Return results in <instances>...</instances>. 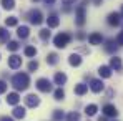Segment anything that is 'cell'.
Listing matches in <instances>:
<instances>
[{"mask_svg":"<svg viewBox=\"0 0 123 121\" xmlns=\"http://www.w3.org/2000/svg\"><path fill=\"white\" fill-rule=\"evenodd\" d=\"M12 85H13L15 90L23 91V90L28 88V85H30V78H28L27 73H17V75L12 78Z\"/></svg>","mask_w":123,"mask_h":121,"instance_id":"6da1fadb","label":"cell"},{"mask_svg":"<svg viewBox=\"0 0 123 121\" xmlns=\"http://www.w3.org/2000/svg\"><path fill=\"white\" fill-rule=\"evenodd\" d=\"M70 40H72V35L70 33H58L55 38H53V45L57 46V48H65L68 43H70Z\"/></svg>","mask_w":123,"mask_h":121,"instance_id":"7a4b0ae2","label":"cell"},{"mask_svg":"<svg viewBox=\"0 0 123 121\" xmlns=\"http://www.w3.org/2000/svg\"><path fill=\"white\" fill-rule=\"evenodd\" d=\"M85 18H86V10H85V2H83L82 5L77 7V12H75V23H77L78 27H83L85 22H86Z\"/></svg>","mask_w":123,"mask_h":121,"instance_id":"3957f363","label":"cell"},{"mask_svg":"<svg viewBox=\"0 0 123 121\" xmlns=\"http://www.w3.org/2000/svg\"><path fill=\"white\" fill-rule=\"evenodd\" d=\"M28 20H30L32 25H40L42 22H43V15H42L40 10H32L28 13Z\"/></svg>","mask_w":123,"mask_h":121,"instance_id":"277c9868","label":"cell"},{"mask_svg":"<svg viewBox=\"0 0 123 121\" xmlns=\"http://www.w3.org/2000/svg\"><path fill=\"white\" fill-rule=\"evenodd\" d=\"M37 88L40 90L42 93H48V91H52V83L50 80H47V78H40V80H37Z\"/></svg>","mask_w":123,"mask_h":121,"instance_id":"5b68a950","label":"cell"},{"mask_svg":"<svg viewBox=\"0 0 123 121\" xmlns=\"http://www.w3.org/2000/svg\"><path fill=\"white\" fill-rule=\"evenodd\" d=\"M25 104H27L28 108H37V106L40 104V98H38L37 95H27V96H25Z\"/></svg>","mask_w":123,"mask_h":121,"instance_id":"8992f818","label":"cell"},{"mask_svg":"<svg viewBox=\"0 0 123 121\" xmlns=\"http://www.w3.org/2000/svg\"><path fill=\"white\" fill-rule=\"evenodd\" d=\"M8 66H10L12 70L20 68V66H22V57H18V55H12V57H8Z\"/></svg>","mask_w":123,"mask_h":121,"instance_id":"52a82bcc","label":"cell"},{"mask_svg":"<svg viewBox=\"0 0 123 121\" xmlns=\"http://www.w3.org/2000/svg\"><path fill=\"white\" fill-rule=\"evenodd\" d=\"M103 115H105L106 118H117L118 111H117V108H115L113 104H105V106H103Z\"/></svg>","mask_w":123,"mask_h":121,"instance_id":"ba28073f","label":"cell"},{"mask_svg":"<svg viewBox=\"0 0 123 121\" xmlns=\"http://www.w3.org/2000/svg\"><path fill=\"white\" fill-rule=\"evenodd\" d=\"M103 88H105V85H103L102 80H92L90 81V90L93 93H100V91H103Z\"/></svg>","mask_w":123,"mask_h":121,"instance_id":"9c48e42d","label":"cell"},{"mask_svg":"<svg viewBox=\"0 0 123 121\" xmlns=\"http://www.w3.org/2000/svg\"><path fill=\"white\" fill-rule=\"evenodd\" d=\"M106 22H108L110 25H113V27L120 25V13H118V12H111V13L108 15V18H106Z\"/></svg>","mask_w":123,"mask_h":121,"instance_id":"30bf717a","label":"cell"},{"mask_svg":"<svg viewBox=\"0 0 123 121\" xmlns=\"http://www.w3.org/2000/svg\"><path fill=\"white\" fill-rule=\"evenodd\" d=\"M58 23H60L58 15H55V13L48 15V18H47V25H48V28H55V27H58Z\"/></svg>","mask_w":123,"mask_h":121,"instance_id":"8fae6325","label":"cell"},{"mask_svg":"<svg viewBox=\"0 0 123 121\" xmlns=\"http://www.w3.org/2000/svg\"><path fill=\"white\" fill-rule=\"evenodd\" d=\"M88 41H90V45H102V41H103V37H102V33H92L90 37H88Z\"/></svg>","mask_w":123,"mask_h":121,"instance_id":"7c38bea8","label":"cell"},{"mask_svg":"<svg viewBox=\"0 0 123 121\" xmlns=\"http://www.w3.org/2000/svg\"><path fill=\"white\" fill-rule=\"evenodd\" d=\"M110 68H111V70H115V71H120V70L123 68L122 60H120L118 57H113V58L110 60Z\"/></svg>","mask_w":123,"mask_h":121,"instance_id":"4fadbf2b","label":"cell"},{"mask_svg":"<svg viewBox=\"0 0 123 121\" xmlns=\"http://www.w3.org/2000/svg\"><path fill=\"white\" fill-rule=\"evenodd\" d=\"M53 81H55V85H58V86H63V85L67 83V75H65V73H62V71H58V73H55V76H53Z\"/></svg>","mask_w":123,"mask_h":121,"instance_id":"5bb4252c","label":"cell"},{"mask_svg":"<svg viewBox=\"0 0 123 121\" xmlns=\"http://www.w3.org/2000/svg\"><path fill=\"white\" fill-rule=\"evenodd\" d=\"M68 63H70L72 66H80V65H82V57L77 55V53H72V55L68 57Z\"/></svg>","mask_w":123,"mask_h":121,"instance_id":"9a60e30c","label":"cell"},{"mask_svg":"<svg viewBox=\"0 0 123 121\" xmlns=\"http://www.w3.org/2000/svg\"><path fill=\"white\" fill-rule=\"evenodd\" d=\"M18 101H20V96H18V93H8V96H7V103L8 104H12V106H17L18 104Z\"/></svg>","mask_w":123,"mask_h":121,"instance_id":"2e32d148","label":"cell"},{"mask_svg":"<svg viewBox=\"0 0 123 121\" xmlns=\"http://www.w3.org/2000/svg\"><path fill=\"white\" fill-rule=\"evenodd\" d=\"M98 73H100L102 78H110V76H111V68L106 66V65H103V66L98 68Z\"/></svg>","mask_w":123,"mask_h":121,"instance_id":"e0dca14e","label":"cell"},{"mask_svg":"<svg viewBox=\"0 0 123 121\" xmlns=\"http://www.w3.org/2000/svg\"><path fill=\"white\" fill-rule=\"evenodd\" d=\"M86 91H88V85H85V83H78L75 86V95H78V96H83Z\"/></svg>","mask_w":123,"mask_h":121,"instance_id":"ac0fdd59","label":"cell"},{"mask_svg":"<svg viewBox=\"0 0 123 121\" xmlns=\"http://www.w3.org/2000/svg\"><path fill=\"white\" fill-rule=\"evenodd\" d=\"M25 115H27V111H25V108H23V106H15V108H13V118L22 120Z\"/></svg>","mask_w":123,"mask_h":121,"instance_id":"d6986e66","label":"cell"},{"mask_svg":"<svg viewBox=\"0 0 123 121\" xmlns=\"http://www.w3.org/2000/svg\"><path fill=\"white\" fill-rule=\"evenodd\" d=\"M17 35H18L20 38H27V37L30 35V30H28V27H27V25H22V27H18V30H17Z\"/></svg>","mask_w":123,"mask_h":121,"instance_id":"ffe728a7","label":"cell"},{"mask_svg":"<svg viewBox=\"0 0 123 121\" xmlns=\"http://www.w3.org/2000/svg\"><path fill=\"white\" fill-rule=\"evenodd\" d=\"M97 111H98V106H97V104H88V106L85 108V115H86V116H95Z\"/></svg>","mask_w":123,"mask_h":121,"instance_id":"44dd1931","label":"cell"},{"mask_svg":"<svg viewBox=\"0 0 123 121\" xmlns=\"http://www.w3.org/2000/svg\"><path fill=\"white\" fill-rule=\"evenodd\" d=\"M105 50L108 52V53H113L115 50H117V41L115 40H108L105 43Z\"/></svg>","mask_w":123,"mask_h":121,"instance_id":"7402d4cb","label":"cell"},{"mask_svg":"<svg viewBox=\"0 0 123 121\" xmlns=\"http://www.w3.org/2000/svg\"><path fill=\"white\" fill-rule=\"evenodd\" d=\"M23 53H25V57L32 58V57H35V55H37V48H35V46H25Z\"/></svg>","mask_w":123,"mask_h":121,"instance_id":"603a6c76","label":"cell"},{"mask_svg":"<svg viewBox=\"0 0 123 121\" xmlns=\"http://www.w3.org/2000/svg\"><path fill=\"white\" fill-rule=\"evenodd\" d=\"M47 63L48 65H57L58 63V55L57 53H48L47 55Z\"/></svg>","mask_w":123,"mask_h":121,"instance_id":"cb8c5ba5","label":"cell"},{"mask_svg":"<svg viewBox=\"0 0 123 121\" xmlns=\"http://www.w3.org/2000/svg\"><path fill=\"white\" fill-rule=\"evenodd\" d=\"M38 37H40L42 40H48L50 38V30L48 28H42L40 32H38Z\"/></svg>","mask_w":123,"mask_h":121,"instance_id":"d4e9b609","label":"cell"},{"mask_svg":"<svg viewBox=\"0 0 123 121\" xmlns=\"http://www.w3.org/2000/svg\"><path fill=\"white\" fill-rule=\"evenodd\" d=\"M2 5H3V8H7V10H12V8L15 7V0H2Z\"/></svg>","mask_w":123,"mask_h":121,"instance_id":"484cf974","label":"cell"},{"mask_svg":"<svg viewBox=\"0 0 123 121\" xmlns=\"http://www.w3.org/2000/svg\"><path fill=\"white\" fill-rule=\"evenodd\" d=\"M17 23H18V18H17V17H8V18L5 20V25H7V27H17Z\"/></svg>","mask_w":123,"mask_h":121,"instance_id":"4316f807","label":"cell"},{"mask_svg":"<svg viewBox=\"0 0 123 121\" xmlns=\"http://www.w3.org/2000/svg\"><path fill=\"white\" fill-rule=\"evenodd\" d=\"M8 38H10V33L5 28H0V41H8Z\"/></svg>","mask_w":123,"mask_h":121,"instance_id":"83f0119b","label":"cell"},{"mask_svg":"<svg viewBox=\"0 0 123 121\" xmlns=\"http://www.w3.org/2000/svg\"><path fill=\"white\" fill-rule=\"evenodd\" d=\"M53 96H55V100H58V101L65 98V91L62 90V86L58 88V90H55V93H53Z\"/></svg>","mask_w":123,"mask_h":121,"instance_id":"f1b7e54d","label":"cell"},{"mask_svg":"<svg viewBox=\"0 0 123 121\" xmlns=\"http://www.w3.org/2000/svg\"><path fill=\"white\" fill-rule=\"evenodd\" d=\"M63 118H65V113L63 111H60V109H55L53 111V120L55 121H62Z\"/></svg>","mask_w":123,"mask_h":121,"instance_id":"f546056e","label":"cell"},{"mask_svg":"<svg viewBox=\"0 0 123 121\" xmlns=\"http://www.w3.org/2000/svg\"><path fill=\"white\" fill-rule=\"evenodd\" d=\"M7 48H8L10 52H17V50L20 48V45H18V41H8V45H7Z\"/></svg>","mask_w":123,"mask_h":121,"instance_id":"4dcf8cb0","label":"cell"},{"mask_svg":"<svg viewBox=\"0 0 123 121\" xmlns=\"http://www.w3.org/2000/svg\"><path fill=\"white\" fill-rule=\"evenodd\" d=\"M68 121H80V115H78L77 111L70 113V115H68Z\"/></svg>","mask_w":123,"mask_h":121,"instance_id":"1f68e13d","label":"cell"},{"mask_svg":"<svg viewBox=\"0 0 123 121\" xmlns=\"http://www.w3.org/2000/svg\"><path fill=\"white\" fill-rule=\"evenodd\" d=\"M28 70H30V71L38 70V63H37V61H30V63H28Z\"/></svg>","mask_w":123,"mask_h":121,"instance_id":"d6a6232c","label":"cell"},{"mask_svg":"<svg viewBox=\"0 0 123 121\" xmlns=\"http://www.w3.org/2000/svg\"><path fill=\"white\" fill-rule=\"evenodd\" d=\"M5 91H7V83H5L3 80H0V95L5 93Z\"/></svg>","mask_w":123,"mask_h":121,"instance_id":"836d02e7","label":"cell"},{"mask_svg":"<svg viewBox=\"0 0 123 121\" xmlns=\"http://www.w3.org/2000/svg\"><path fill=\"white\" fill-rule=\"evenodd\" d=\"M117 45H123V32H120V35H118V37H117Z\"/></svg>","mask_w":123,"mask_h":121,"instance_id":"e575fe53","label":"cell"},{"mask_svg":"<svg viewBox=\"0 0 123 121\" xmlns=\"http://www.w3.org/2000/svg\"><path fill=\"white\" fill-rule=\"evenodd\" d=\"M65 5H70V3H75V0H62Z\"/></svg>","mask_w":123,"mask_h":121,"instance_id":"d590c367","label":"cell"},{"mask_svg":"<svg viewBox=\"0 0 123 121\" xmlns=\"http://www.w3.org/2000/svg\"><path fill=\"white\" fill-rule=\"evenodd\" d=\"M43 2H45L47 5H53V3H55V0H43Z\"/></svg>","mask_w":123,"mask_h":121,"instance_id":"8d00e7d4","label":"cell"},{"mask_svg":"<svg viewBox=\"0 0 123 121\" xmlns=\"http://www.w3.org/2000/svg\"><path fill=\"white\" fill-rule=\"evenodd\" d=\"M0 121H13V120H12V118H8V116H3Z\"/></svg>","mask_w":123,"mask_h":121,"instance_id":"74e56055","label":"cell"},{"mask_svg":"<svg viewBox=\"0 0 123 121\" xmlns=\"http://www.w3.org/2000/svg\"><path fill=\"white\" fill-rule=\"evenodd\" d=\"M77 37H78V38H80V40H83V38H85V33H78V35H77Z\"/></svg>","mask_w":123,"mask_h":121,"instance_id":"f35d334b","label":"cell"},{"mask_svg":"<svg viewBox=\"0 0 123 121\" xmlns=\"http://www.w3.org/2000/svg\"><path fill=\"white\" fill-rule=\"evenodd\" d=\"M98 121H106V116H105V115H103V116H100V118H98Z\"/></svg>","mask_w":123,"mask_h":121,"instance_id":"ab89813d","label":"cell"},{"mask_svg":"<svg viewBox=\"0 0 123 121\" xmlns=\"http://www.w3.org/2000/svg\"><path fill=\"white\" fill-rule=\"evenodd\" d=\"M122 15H123V7H122Z\"/></svg>","mask_w":123,"mask_h":121,"instance_id":"60d3db41","label":"cell"},{"mask_svg":"<svg viewBox=\"0 0 123 121\" xmlns=\"http://www.w3.org/2000/svg\"><path fill=\"white\" fill-rule=\"evenodd\" d=\"M33 2H38V0H33Z\"/></svg>","mask_w":123,"mask_h":121,"instance_id":"b9f144b4","label":"cell"}]
</instances>
